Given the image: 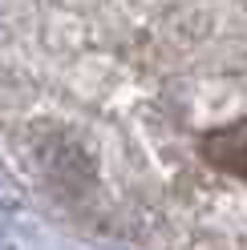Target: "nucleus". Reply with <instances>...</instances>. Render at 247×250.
Segmentation results:
<instances>
[{
	"instance_id": "1",
	"label": "nucleus",
	"mask_w": 247,
	"mask_h": 250,
	"mask_svg": "<svg viewBox=\"0 0 247 250\" xmlns=\"http://www.w3.org/2000/svg\"><path fill=\"white\" fill-rule=\"evenodd\" d=\"M203 158L211 166H219L223 174H239L247 178V121L223 125L203 137Z\"/></svg>"
}]
</instances>
